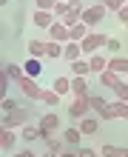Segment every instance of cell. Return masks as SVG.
<instances>
[{
  "instance_id": "5b68a950",
  "label": "cell",
  "mask_w": 128,
  "mask_h": 157,
  "mask_svg": "<svg viewBox=\"0 0 128 157\" xmlns=\"http://www.w3.org/2000/svg\"><path fill=\"white\" fill-rule=\"evenodd\" d=\"M91 112V97H71L68 100V114L71 120H83Z\"/></svg>"
},
{
  "instance_id": "cb8c5ba5",
  "label": "cell",
  "mask_w": 128,
  "mask_h": 157,
  "mask_svg": "<svg viewBox=\"0 0 128 157\" xmlns=\"http://www.w3.org/2000/svg\"><path fill=\"white\" fill-rule=\"evenodd\" d=\"M3 71H6V77H9V80H12V83H17V80H20V77L26 75V71H23V66H20V63H6V69H3Z\"/></svg>"
},
{
  "instance_id": "30bf717a",
  "label": "cell",
  "mask_w": 128,
  "mask_h": 157,
  "mask_svg": "<svg viewBox=\"0 0 128 157\" xmlns=\"http://www.w3.org/2000/svg\"><path fill=\"white\" fill-rule=\"evenodd\" d=\"M83 57H86V54H83V46H80V43H74V40L66 43V49H63V60H66L68 66L77 63V60H83Z\"/></svg>"
},
{
  "instance_id": "e575fe53",
  "label": "cell",
  "mask_w": 128,
  "mask_h": 157,
  "mask_svg": "<svg viewBox=\"0 0 128 157\" xmlns=\"http://www.w3.org/2000/svg\"><path fill=\"white\" fill-rule=\"evenodd\" d=\"M77 154H80V157H100V151L88 149V146H80V149H77Z\"/></svg>"
},
{
  "instance_id": "9c48e42d",
  "label": "cell",
  "mask_w": 128,
  "mask_h": 157,
  "mask_svg": "<svg viewBox=\"0 0 128 157\" xmlns=\"http://www.w3.org/2000/svg\"><path fill=\"white\" fill-rule=\"evenodd\" d=\"M31 23L37 26V29H46V32H49L51 26L57 23V17H54V12H40V9H37V12L31 14Z\"/></svg>"
},
{
  "instance_id": "3957f363",
  "label": "cell",
  "mask_w": 128,
  "mask_h": 157,
  "mask_svg": "<svg viewBox=\"0 0 128 157\" xmlns=\"http://www.w3.org/2000/svg\"><path fill=\"white\" fill-rule=\"evenodd\" d=\"M80 46H83V54H86V57H91V54H97L100 49H105V46H108V34H103V32H91Z\"/></svg>"
},
{
  "instance_id": "2e32d148",
  "label": "cell",
  "mask_w": 128,
  "mask_h": 157,
  "mask_svg": "<svg viewBox=\"0 0 128 157\" xmlns=\"http://www.w3.org/2000/svg\"><path fill=\"white\" fill-rule=\"evenodd\" d=\"M108 114H111V120H128V103H123V100L108 103Z\"/></svg>"
},
{
  "instance_id": "1f68e13d",
  "label": "cell",
  "mask_w": 128,
  "mask_h": 157,
  "mask_svg": "<svg viewBox=\"0 0 128 157\" xmlns=\"http://www.w3.org/2000/svg\"><path fill=\"white\" fill-rule=\"evenodd\" d=\"M105 49L111 52V57H114V54H120V49H123V40H120V37H108V46H105Z\"/></svg>"
},
{
  "instance_id": "d6986e66",
  "label": "cell",
  "mask_w": 128,
  "mask_h": 157,
  "mask_svg": "<svg viewBox=\"0 0 128 157\" xmlns=\"http://www.w3.org/2000/svg\"><path fill=\"white\" fill-rule=\"evenodd\" d=\"M40 103H43L46 109H57V106L63 103V97H60L54 89H43V97H40Z\"/></svg>"
},
{
  "instance_id": "5bb4252c",
  "label": "cell",
  "mask_w": 128,
  "mask_h": 157,
  "mask_svg": "<svg viewBox=\"0 0 128 157\" xmlns=\"http://www.w3.org/2000/svg\"><path fill=\"white\" fill-rule=\"evenodd\" d=\"M63 140H66L71 149H80V143H83V132H80V126H68L66 132H63Z\"/></svg>"
},
{
  "instance_id": "52a82bcc",
  "label": "cell",
  "mask_w": 128,
  "mask_h": 157,
  "mask_svg": "<svg viewBox=\"0 0 128 157\" xmlns=\"http://www.w3.org/2000/svg\"><path fill=\"white\" fill-rule=\"evenodd\" d=\"M49 40H54V43H63V46H66V43H71V29H68V26L66 23H54L51 26V29H49Z\"/></svg>"
},
{
  "instance_id": "484cf974",
  "label": "cell",
  "mask_w": 128,
  "mask_h": 157,
  "mask_svg": "<svg viewBox=\"0 0 128 157\" xmlns=\"http://www.w3.org/2000/svg\"><path fill=\"white\" fill-rule=\"evenodd\" d=\"M20 137H23V140L26 143H34V140H40V126H26V128H20Z\"/></svg>"
},
{
  "instance_id": "d4e9b609",
  "label": "cell",
  "mask_w": 128,
  "mask_h": 157,
  "mask_svg": "<svg viewBox=\"0 0 128 157\" xmlns=\"http://www.w3.org/2000/svg\"><path fill=\"white\" fill-rule=\"evenodd\" d=\"M91 112H97V117L105 114V112H108V100L100 97V94H91Z\"/></svg>"
},
{
  "instance_id": "8d00e7d4",
  "label": "cell",
  "mask_w": 128,
  "mask_h": 157,
  "mask_svg": "<svg viewBox=\"0 0 128 157\" xmlns=\"http://www.w3.org/2000/svg\"><path fill=\"white\" fill-rule=\"evenodd\" d=\"M60 157H80V154H77V149H71V146H68V149H66V151H63Z\"/></svg>"
},
{
  "instance_id": "603a6c76",
  "label": "cell",
  "mask_w": 128,
  "mask_h": 157,
  "mask_svg": "<svg viewBox=\"0 0 128 157\" xmlns=\"http://www.w3.org/2000/svg\"><path fill=\"white\" fill-rule=\"evenodd\" d=\"M91 75V66H88V57L71 63V77H88Z\"/></svg>"
},
{
  "instance_id": "ffe728a7",
  "label": "cell",
  "mask_w": 128,
  "mask_h": 157,
  "mask_svg": "<svg viewBox=\"0 0 128 157\" xmlns=\"http://www.w3.org/2000/svg\"><path fill=\"white\" fill-rule=\"evenodd\" d=\"M100 157H128V149L114 146V143H105V146H100Z\"/></svg>"
},
{
  "instance_id": "4dcf8cb0",
  "label": "cell",
  "mask_w": 128,
  "mask_h": 157,
  "mask_svg": "<svg viewBox=\"0 0 128 157\" xmlns=\"http://www.w3.org/2000/svg\"><path fill=\"white\" fill-rule=\"evenodd\" d=\"M103 6L108 9V12H120L123 6H128V0H103Z\"/></svg>"
},
{
  "instance_id": "277c9868",
  "label": "cell",
  "mask_w": 128,
  "mask_h": 157,
  "mask_svg": "<svg viewBox=\"0 0 128 157\" xmlns=\"http://www.w3.org/2000/svg\"><path fill=\"white\" fill-rule=\"evenodd\" d=\"M14 86L26 94V100H40V97H43V86H37V80L29 77V75H23L20 80L14 83Z\"/></svg>"
},
{
  "instance_id": "7402d4cb",
  "label": "cell",
  "mask_w": 128,
  "mask_h": 157,
  "mask_svg": "<svg viewBox=\"0 0 128 157\" xmlns=\"http://www.w3.org/2000/svg\"><path fill=\"white\" fill-rule=\"evenodd\" d=\"M80 132H83V134H97V132H100V120H97L94 114L83 117V120H80Z\"/></svg>"
},
{
  "instance_id": "e0dca14e",
  "label": "cell",
  "mask_w": 128,
  "mask_h": 157,
  "mask_svg": "<svg viewBox=\"0 0 128 157\" xmlns=\"http://www.w3.org/2000/svg\"><path fill=\"white\" fill-rule=\"evenodd\" d=\"M66 140H63V137H51V140L49 143H46V154H49V157H60L63 151H66Z\"/></svg>"
},
{
  "instance_id": "7c38bea8",
  "label": "cell",
  "mask_w": 128,
  "mask_h": 157,
  "mask_svg": "<svg viewBox=\"0 0 128 157\" xmlns=\"http://www.w3.org/2000/svg\"><path fill=\"white\" fill-rule=\"evenodd\" d=\"M71 97H91L88 77H71Z\"/></svg>"
},
{
  "instance_id": "ba28073f",
  "label": "cell",
  "mask_w": 128,
  "mask_h": 157,
  "mask_svg": "<svg viewBox=\"0 0 128 157\" xmlns=\"http://www.w3.org/2000/svg\"><path fill=\"white\" fill-rule=\"evenodd\" d=\"M17 146V132H9V128H0V151H3L6 157H12Z\"/></svg>"
},
{
  "instance_id": "f1b7e54d",
  "label": "cell",
  "mask_w": 128,
  "mask_h": 157,
  "mask_svg": "<svg viewBox=\"0 0 128 157\" xmlns=\"http://www.w3.org/2000/svg\"><path fill=\"white\" fill-rule=\"evenodd\" d=\"M63 49H66L63 43L49 40V52H46V57H49V60H63Z\"/></svg>"
},
{
  "instance_id": "ab89813d",
  "label": "cell",
  "mask_w": 128,
  "mask_h": 157,
  "mask_svg": "<svg viewBox=\"0 0 128 157\" xmlns=\"http://www.w3.org/2000/svg\"><path fill=\"white\" fill-rule=\"evenodd\" d=\"M40 157H49V154H40Z\"/></svg>"
},
{
  "instance_id": "8992f818",
  "label": "cell",
  "mask_w": 128,
  "mask_h": 157,
  "mask_svg": "<svg viewBox=\"0 0 128 157\" xmlns=\"http://www.w3.org/2000/svg\"><path fill=\"white\" fill-rule=\"evenodd\" d=\"M105 12H108V9H105L103 3H94V6H86V12H83V23L88 26L91 32H94V26H97V23H100V20H103V17H105Z\"/></svg>"
},
{
  "instance_id": "7a4b0ae2",
  "label": "cell",
  "mask_w": 128,
  "mask_h": 157,
  "mask_svg": "<svg viewBox=\"0 0 128 157\" xmlns=\"http://www.w3.org/2000/svg\"><path fill=\"white\" fill-rule=\"evenodd\" d=\"M37 126H40V140L49 143L54 137V132H60V114L57 112H46V114H40Z\"/></svg>"
},
{
  "instance_id": "74e56055",
  "label": "cell",
  "mask_w": 128,
  "mask_h": 157,
  "mask_svg": "<svg viewBox=\"0 0 128 157\" xmlns=\"http://www.w3.org/2000/svg\"><path fill=\"white\" fill-rule=\"evenodd\" d=\"M12 157H37V154H34V151H29V149H26V151H20V154H12Z\"/></svg>"
},
{
  "instance_id": "44dd1931",
  "label": "cell",
  "mask_w": 128,
  "mask_h": 157,
  "mask_svg": "<svg viewBox=\"0 0 128 157\" xmlns=\"http://www.w3.org/2000/svg\"><path fill=\"white\" fill-rule=\"evenodd\" d=\"M23 71H26L29 77H34V80H37V75L43 71V60H37V57H26V63H23Z\"/></svg>"
},
{
  "instance_id": "d590c367",
  "label": "cell",
  "mask_w": 128,
  "mask_h": 157,
  "mask_svg": "<svg viewBox=\"0 0 128 157\" xmlns=\"http://www.w3.org/2000/svg\"><path fill=\"white\" fill-rule=\"evenodd\" d=\"M117 20H120V23H125V26H128V6H123V9H120V12H117Z\"/></svg>"
},
{
  "instance_id": "8fae6325",
  "label": "cell",
  "mask_w": 128,
  "mask_h": 157,
  "mask_svg": "<svg viewBox=\"0 0 128 157\" xmlns=\"http://www.w3.org/2000/svg\"><path fill=\"white\" fill-rule=\"evenodd\" d=\"M108 71H114V75H125L128 77V57H123V54H114V57H108Z\"/></svg>"
},
{
  "instance_id": "83f0119b",
  "label": "cell",
  "mask_w": 128,
  "mask_h": 157,
  "mask_svg": "<svg viewBox=\"0 0 128 157\" xmlns=\"http://www.w3.org/2000/svg\"><path fill=\"white\" fill-rule=\"evenodd\" d=\"M88 34H91V29H88V26H86V23H77L74 29H71V40H74V43H83Z\"/></svg>"
},
{
  "instance_id": "f35d334b",
  "label": "cell",
  "mask_w": 128,
  "mask_h": 157,
  "mask_svg": "<svg viewBox=\"0 0 128 157\" xmlns=\"http://www.w3.org/2000/svg\"><path fill=\"white\" fill-rule=\"evenodd\" d=\"M57 3H71V0H57Z\"/></svg>"
},
{
  "instance_id": "4fadbf2b",
  "label": "cell",
  "mask_w": 128,
  "mask_h": 157,
  "mask_svg": "<svg viewBox=\"0 0 128 157\" xmlns=\"http://www.w3.org/2000/svg\"><path fill=\"white\" fill-rule=\"evenodd\" d=\"M26 49H29V57L43 60L46 52H49V40H29V43H26Z\"/></svg>"
},
{
  "instance_id": "9a60e30c",
  "label": "cell",
  "mask_w": 128,
  "mask_h": 157,
  "mask_svg": "<svg viewBox=\"0 0 128 157\" xmlns=\"http://www.w3.org/2000/svg\"><path fill=\"white\" fill-rule=\"evenodd\" d=\"M88 66H91V75H103V71H108V57H103V54H91V57H88Z\"/></svg>"
},
{
  "instance_id": "f546056e",
  "label": "cell",
  "mask_w": 128,
  "mask_h": 157,
  "mask_svg": "<svg viewBox=\"0 0 128 157\" xmlns=\"http://www.w3.org/2000/svg\"><path fill=\"white\" fill-rule=\"evenodd\" d=\"M0 109H3V114H12L20 109V100H14V97H3L0 100Z\"/></svg>"
},
{
  "instance_id": "6da1fadb",
  "label": "cell",
  "mask_w": 128,
  "mask_h": 157,
  "mask_svg": "<svg viewBox=\"0 0 128 157\" xmlns=\"http://www.w3.org/2000/svg\"><path fill=\"white\" fill-rule=\"evenodd\" d=\"M29 120H31V109L29 106H20L17 112H12V114H3L0 117V128H9V132H17V128H26L29 126Z\"/></svg>"
},
{
  "instance_id": "836d02e7",
  "label": "cell",
  "mask_w": 128,
  "mask_h": 157,
  "mask_svg": "<svg viewBox=\"0 0 128 157\" xmlns=\"http://www.w3.org/2000/svg\"><path fill=\"white\" fill-rule=\"evenodd\" d=\"M37 3L40 12H54V6H57V0H34Z\"/></svg>"
},
{
  "instance_id": "d6a6232c",
  "label": "cell",
  "mask_w": 128,
  "mask_h": 157,
  "mask_svg": "<svg viewBox=\"0 0 128 157\" xmlns=\"http://www.w3.org/2000/svg\"><path fill=\"white\" fill-rule=\"evenodd\" d=\"M114 91H117V100H123V103H128V80H123V83H120V86H117Z\"/></svg>"
},
{
  "instance_id": "4316f807",
  "label": "cell",
  "mask_w": 128,
  "mask_h": 157,
  "mask_svg": "<svg viewBox=\"0 0 128 157\" xmlns=\"http://www.w3.org/2000/svg\"><path fill=\"white\" fill-rule=\"evenodd\" d=\"M100 83H103V86H108V89H117V86L123 83V77L114 75V71H103V75H100Z\"/></svg>"
},
{
  "instance_id": "ac0fdd59",
  "label": "cell",
  "mask_w": 128,
  "mask_h": 157,
  "mask_svg": "<svg viewBox=\"0 0 128 157\" xmlns=\"http://www.w3.org/2000/svg\"><path fill=\"white\" fill-rule=\"evenodd\" d=\"M51 89L57 91L60 97H68V94H71V77H66V75H60V77H54V83H51Z\"/></svg>"
}]
</instances>
